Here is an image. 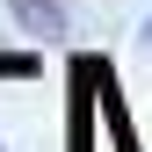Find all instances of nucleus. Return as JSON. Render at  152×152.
<instances>
[{
  "mask_svg": "<svg viewBox=\"0 0 152 152\" xmlns=\"http://www.w3.org/2000/svg\"><path fill=\"white\" fill-rule=\"evenodd\" d=\"M138 51H145V58H152V15H145V22H138Z\"/></svg>",
  "mask_w": 152,
  "mask_h": 152,
  "instance_id": "nucleus-4",
  "label": "nucleus"
},
{
  "mask_svg": "<svg viewBox=\"0 0 152 152\" xmlns=\"http://www.w3.org/2000/svg\"><path fill=\"white\" fill-rule=\"evenodd\" d=\"M87 116H94V58L80 72V94H72V152H87Z\"/></svg>",
  "mask_w": 152,
  "mask_h": 152,
  "instance_id": "nucleus-3",
  "label": "nucleus"
},
{
  "mask_svg": "<svg viewBox=\"0 0 152 152\" xmlns=\"http://www.w3.org/2000/svg\"><path fill=\"white\" fill-rule=\"evenodd\" d=\"M29 44H65L72 36V0H0Z\"/></svg>",
  "mask_w": 152,
  "mask_h": 152,
  "instance_id": "nucleus-1",
  "label": "nucleus"
},
{
  "mask_svg": "<svg viewBox=\"0 0 152 152\" xmlns=\"http://www.w3.org/2000/svg\"><path fill=\"white\" fill-rule=\"evenodd\" d=\"M94 102H102V123H109V138H116V152H145L138 130H130V116H123V102H116V80L102 72V58H94Z\"/></svg>",
  "mask_w": 152,
  "mask_h": 152,
  "instance_id": "nucleus-2",
  "label": "nucleus"
}]
</instances>
